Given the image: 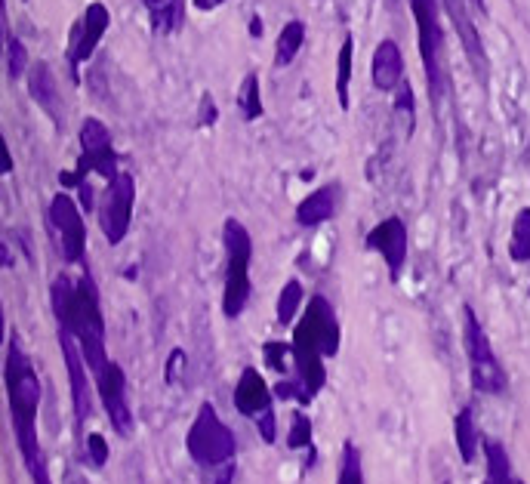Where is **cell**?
Returning a JSON list of instances; mask_svg holds the SVG:
<instances>
[{
    "label": "cell",
    "instance_id": "8d00e7d4",
    "mask_svg": "<svg viewBox=\"0 0 530 484\" xmlns=\"http://www.w3.org/2000/svg\"><path fill=\"white\" fill-rule=\"evenodd\" d=\"M195 7H198V10H213L216 4H213V0H195Z\"/></svg>",
    "mask_w": 530,
    "mask_h": 484
},
{
    "label": "cell",
    "instance_id": "7402d4cb",
    "mask_svg": "<svg viewBox=\"0 0 530 484\" xmlns=\"http://www.w3.org/2000/svg\"><path fill=\"white\" fill-rule=\"evenodd\" d=\"M484 463H487V475L484 484H518L512 478V463L509 454L500 441H484Z\"/></svg>",
    "mask_w": 530,
    "mask_h": 484
},
{
    "label": "cell",
    "instance_id": "8992f818",
    "mask_svg": "<svg viewBox=\"0 0 530 484\" xmlns=\"http://www.w3.org/2000/svg\"><path fill=\"white\" fill-rule=\"evenodd\" d=\"M410 13H413V22H416V47H420L426 84H429V99H432V105H438L444 90H447L441 0H410Z\"/></svg>",
    "mask_w": 530,
    "mask_h": 484
},
{
    "label": "cell",
    "instance_id": "7a4b0ae2",
    "mask_svg": "<svg viewBox=\"0 0 530 484\" xmlns=\"http://www.w3.org/2000/svg\"><path fill=\"white\" fill-rule=\"evenodd\" d=\"M4 383H7V407H10V429L16 448L25 460V469L47 466L41 438H37V411H41V380L31 358L25 355L19 333H10L7 361H4Z\"/></svg>",
    "mask_w": 530,
    "mask_h": 484
},
{
    "label": "cell",
    "instance_id": "9a60e30c",
    "mask_svg": "<svg viewBox=\"0 0 530 484\" xmlns=\"http://www.w3.org/2000/svg\"><path fill=\"white\" fill-rule=\"evenodd\" d=\"M444 10L453 22V31L460 34V41H463V50H466V59L472 65V71L478 74V81L487 84V71H490V59H487V50H484V41H481V34L472 22V13L466 10L463 0H444Z\"/></svg>",
    "mask_w": 530,
    "mask_h": 484
},
{
    "label": "cell",
    "instance_id": "f546056e",
    "mask_svg": "<svg viewBox=\"0 0 530 484\" xmlns=\"http://www.w3.org/2000/svg\"><path fill=\"white\" fill-rule=\"evenodd\" d=\"M4 41H7V47H4V56H7V74H10V81H19L22 74L28 71V50L22 47V41L19 37L7 28V34H4Z\"/></svg>",
    "mask_w": 530,
    "mask_h": 484
},
{
    "label": "cell",
    "instance_id": "83f0119b",
    "mask_svg": "<svg viewBox=\"0 0 530 484\" xmlns=\"http://www.w3.org/2000/svg\"><path fill=\"white\" fill-rule=\"evenodd\" d=\"M336 484H364V469H361V451L352 441L343 444V454H339V475Z\"/></svg>",
    "mask_w": 530,
    "mask_h": 484
},
{
    "label": "cell",
    "instance_id": "cb8c5ba5",
    "mask_svg": "<svg viewBox=\"0 0 530 484\" xmlns=\"http://www.w3.org/2000/svg\"><path fill=\"white\" fill-rule=\"evenodd\" d=\"M478 426H475V411L466 404L463 411L457 414V451L463 463H472L478 454Z\"/></svg>",
    "mask_w": 530,
    "mask_h": 484
},
{
    "label": "cell",
    "instance_id": "ffe728a7",
    "mask_svg": "<svg viewBox=\"0 0 530 484\" xmlns=\"http://www.w3.org/2000/svg\"><path fill=\"white\" fill-rule=\"evenodd\" d=\"M148 10V25L155 34H176L185 22V0H142Z\"/></svg>",
    "mask_w": 530,
    "mask_h": 484
},
{
    "label": "cell",
    "instance_id": "f1b7e54d",
    "mask_svg": "<svg viewBox=\"0 0 530 484\" xmlns=\"http://www.w3.org/2000/svg\"><path fill=\"white\" fill-rule=\"evenodd\" d=\"M287 448L290 451H309V466H315V448H312V420L306 414H296L290 435H287Z\"/></svg>",
    "mask_w": 530,
    "mask_h": 484
},
{
    "label": "cell",
    "instance_id": "8fae6325",
    "mask_svg": "<svg viewBox=\"0 0 530 484\" xmlns=\"http://www.w3.org/2000/svg\"><path fill=\"white\" fill-rule=\"evenodd\" d=\"M108 25H111V10L102 4V0H93V4L84 10L81 22H74L71 37H68V50H65V62H68V71H71L74 84L81 81L78 78V68L87 59H93V53H96L99 41L105 37Z\"/></svg>",
    "mask_w": 530,
    "mask_h": 484
},
{
    "label": "cell",
    "instance_id": "836d02e7",
    "mask_svg": "<svg viewBox=\"0 0 530 484\" xmlns=\"http://www.w3.org/2000/svg\"><path fill=\"white\" fill-rule=\"evenodd\" d=\"M256 426H259V435L265 444H275V435H278V417H275V407L272 411H265L256 417Z\"/></svg>",
    "mask_w": 530,
    "mask_h": 484
},
{
    "label": "cell",
    "instance_id": "7c38bea8",
    "mask_svg": "<svg viewBox=\"0 0 530 484\" xmlns=\"http://www.w3.org/2000/svg\"><path fill=\"white\" fill-rule=\"evenodd\" d=\"M59 346H62V358H65V370H68V386H71V404H74V432H78V441L84 438V426L93 414V395H90V383H87V358L78 346V340L71 337L68 330H59Z\"/></svg>",
    "mask_w": 530,
    "mask_h": 484
},
{
    "label": "cell",
    "instance_id": "74e56055",
    "mask_svg": "<svg viewBox=\"0 0 530 484\" xmlns=\"http://www.w3.org/2000/svg\"><path fill=\"white\" fill-rule=\"evenodd\" d=\"M253 34H256V37H259V34H262V25H259V16H256V19H253Z\"/></svg>",
    "mask_w": 530,
    "mask_h": 484
},
{
    "label": "cell",
    "instance_id": "ab89813d",
    "mask_svg": "<svg viewBox=\"0 0 530 484\" xmlns=\"http://www.w3.org/2000/svg\"><path fill=\"white\" fill-rule=\"evenodd\" d=\"M518 484H524V481H518Z\"/></svg>",
    "mask_w": 530,
    "mask_h": 484
},
{
    "label": "cell",
    "instance_id": "4316f807",
    "mask_svg": "<svg viewBox=\"0 0 530 484\" xmlns=\"http://www.w3.org/2000/svg\"><path fill=\"white\" fill-rule=\"evenodd\" d=\"M302 296H306V287L299 281H287L281 296H278V324L281 327H290L293 318L299 315V306H302Z\"/></svg>",
    "mask_w": 530,
    "mask_h": 484
},
{
    "label": "cell",
    "instance_id": "30bf717a",
    "mask_svg": "<svg viewBox=\"0 0 530 484\" xmlns=\"http://www.w3.org/2000/svg\"><path fill=\"white\" fill-rule=\"evenodd\" d=\"M47 222L50 232L59 238V250L68 266H84L87 259V226H84V213L74 204L68 192H56L50 207H47Z\"/></svg>",
    "mask_w": 530,
    "mask_h": 484
},
{
    "label": "cell",
    "instance_id": "f35d334b",
    "mask_svg": "<svg viewBox=\"0 0 530 484\" xmlns=\"http://www.w3.org/2000/svg\"><path fill=\"white\" fill-rule=\"evenodd\" d=\"M213 4H216V7H219V4H225V0H213Z\"/></svg>",
    "mask_w": 530,
    "mask_h": 484
},
{
    "label": "cell",
    "instance_id": "277c9868",
    "mask_svg": "<svg viewBox=\"0 0 530 484\" xmlns=\"http://www.w3.org/2000/svg\"><path fill=\"white\" fill-rule=\"evenodd\" d=\"M222 244H225V287H222V315L235 321L244 315L253 281H250V263H253V238L244 229L241 219H225L222 226Z\"/></svg>",
    "mask_w": 530,
    "mask_h": 484
},
{
    "label": "cell",
    "instance_id": "d6a6232c",
    "mask_svg": "<svg viewBox=\"0 0 530 484\" xmlns=\"http://www.w3.org/2000/svg\"><path fill=\"white\" fill-rule=\"evenodd\" d=\"M395 111H404V115H407V127L413 130V118H416V99H413V90H410V84H407V81L401 84V93H398V99H395Z\"/></svg>",
    "mask_w": 530,
    "mask_h": 484
},
{
    "label": "cell",
    "instance_id": "d590c367",
    "mask_svg": "<svg viewBox=\"0 0 530 484\" xmlns=\"http://www.w3.org/2000/svg\"><path fill=\"white\" fill-rule=\"evenodd\" d=\"M4 173H13V155H10V145L4 142Z\"/></svg>",
    "mask_w": 530,
    "mask_h": 484
},
{
    "label": "cell",
    "instance_id": "2e32d148",
    "mask_svg": "<svg viewBox=\"0 0 530 484\" xmlns=\"http://www.w3.org/2000/svg\"><path fill=\"white\" fill-rule=\"evenodd\" d=\"M370 81L380 93H395L404 84V56L392 37H386V41H380V47H376L373 62H370Z\"/></svg>",
    "mask_w": 530,
    "mask_h": 484
},
{
    "label": "cell",
    "instance_id": "1f68e13d",
    "mask_svg": "<svg viewBox=\"0 0 530 484\" xmlns=\"http://www.w3.org/2000/svg\"><path fill=\"white\" fill-rule=\"evenodd\" d=\"M262 355H265V364H269L272 370H278V374H284V370H287V355H293V349H290V343L272 340V343H265Z\"/></svg>",
    "mask_w": 530,
    "mask_h": 484
},
{
    "label": "cell",
    "instance_id": "e0dca14e",
    "mask_svg": "<svg viewBox=\"0 0 530 484\" xmlns=\"http://www.w3.org/2000/svg\"><path fill=\"white\" fill-rule=\"evenodd\" d=\"M272 401H275V395H272L269 383L262 380L259 370L256 367H244L241 370V380L235 386V407H238V414L256 420L259 414L272 411V407H275Z\"/></svg>",
    "mask_w": 530,
    "mask_h": 484
},
{
    "label": "cell",
    "instance_id": "9c48e42d",
    "mask_svg": "<svg viewBox=\"0 0 530 484\" xmlns=\"http://www.w3.org/2000/svg\"><path fill=\"white\" fill-rule=\"evenodd\" d=\"M133 207H136V179H133V173L121 170L105 185L102 201L96 204L99 229L111 247H118L127 238L130 222H133Z\"/></svg>",
    "mask_w": 530,
    "mask_h": 484
},
{
    "label": "cell",
    "instance_id": "52a82bcc",
    "mask_svg": "<svg viewBox=\"0 0 530 484\" xmlns=\"http://www.w3.org/2000/svg\"><path fill=\"white\" fill-rule=\"evenodd\" d=\"M466 321H463V340H466V355H469V380L472 389L481 395H503L509 380H506V370L490 346L487 333L478 321V315L472 312V306L463 309Z\"/></svg>",
    "mask_w": 530,
    "mask_h": 484
},
{
    "label": "cell",
    "instance_id": "60d3db41",
    "mask_svg": "<svg viewBox=\"0 0 530 484\" xmlns=\"http://www.w3.org/2000/svg\"><path fill=\"white\" fill-rule=\"evenodd\" d=\"M444 484H450V481H444Z\"/></svg>",
    "mask_w": 530,
    "mask_h": 484
},
{
    "label": "cell",
    "instance_id": "4fadbf2b",
    "mask_svg": "<svg viewBox=\"0 0 530 484\" xmlns=\"http://www.w3.org/2000/svg\"><path fill=\"white\" fill-rule=\"evenodd\" d=\"M367 250H376L386 259V269H389V281L398 284L401 272L407 266V226L401 216H389L383 222H376V226L367 232L364 238Z\"/></svg>",
    "mask_w": 530,
    "mask_h": 484
},
{
    "label": "cell",
    "instance_id": "44dd1931",
    "mask_svg": "<svg viewBox=\"0 0 530 484\" xmlns=\"http://www.w3.org/2000/svg\"><path fill=\"white\" fill-rule=\"evenodd\" d=\"M302 44H306V22H302V19H290L281 28L278 41H275V68H287L299 56Z\"/></svg>",
    "mask_w": 530,
    "mask_h": 484
},
{
    "label": "cell",
    "instance_id": "5bb4252c",
    "mask_svg": "<svg viewBox=\"0 0 530 484\" xmlns=\"http://www.w3.org/2000/svg\"><path fill=\"white\" fill-rule=\"evenodd\" d=\"M96 386L102 395V407L108 414V423L121 438H127L133 432V414L127 404V374L118 361H108V367L102 374H96Z\"/></svg>",
    "mask_w": 530,
    "mask_h": 484
},
{
    "label": "cell",
    "instance_id": "6da1fadb",
    "mask_svg": "<svg viewBox=\"0 0 530 484\" xmlns=\"http://www.w3.org/2000/svg\"><path fill=\"white\" fill-rule=\"evenodd\" d=\"M50 306L59 330H68L78 340L87 367L93 374H102L111 358L105 352V318L93 278L81 275L78 281H71L68 275H59L50 284Z\"/></svg>",
    "mask_w": 530,
    "mask_h": 484
},
{
    "label": "cell",
    "instance_id": "d6986e66",
    "mask_svg": "<svg viewBox=\"0 0 530 484\" xmlns=\"http://www.w3.org/2000/svg\"><path fill=\"white\" fill-rule=\"evenodd\" d=\"M28 93L56 121V127H62V99H59L56 78H53V71H50L47 62H34L28 68Z\"/></svg>",
    "mask_w": 530,
    "mask_h": 484
},
{
    "label": "cell",
    "instance_id": "e575fe53",
    "mask_svg": "<svg viewBox=\"0 0 530 484\" xmlns=\"http://www.w3.org/2000/svg\"><path fill=\"white\" fill-rule=\"evenodd\" d=\"M201 105H204V108H201V124H204V127L216 124V118H219V115H216V105H213V96H210V93H204Z\"/></svg>",
    "mask_w": 530,
    "mask_h": 484
},
{
    "label": "cell",
    "instance_id": "d4e9b609",
    "mask_svg": "<svg viewBox=\"0 0 530 484\" xmlns=\"http://www.w3.org/2000/svg\"><path fill=\"white\" fill-rule=\"evenodd\" d=\"M509 256H512V263H530V207H521L515 213Z\"/></svg>",
    "mask_w": 530,
    "mask_h": 484
},
{
    "label": "cell",
    "instance_id": "484cf974",
    "mask_svg": "<svg viewBox=\"0 0 530 484\" xmlns=\"http://www.w3.org/2000/svg\"><path fill=\"white\" fill-rule=\"evenodd\" d=\"M238 108L244 121H259L265 115V105H262V96H259V74L250 71L247 78L241 81V90H238Z\"/></svg>",
    "mask_w": 530,
    "mask_h": 484
},
{
    "label": "cell",
    "instance_id": "3957f363",
    "mask_svg": "<svg viewBox=\"0 0 530 484\" xmlns=\"http://www.w3.org/2000/svg\"><path fill=\"white\" fill-rule=\"evenodd\" d=\"M339 343H343V330H339L336 312L330 300H324L318 293L309 300L299 324L293 327V343H290L296 380L306 386L309 398H315L324 389L327 383L324 358H333L339 352Z\"/></svg>",
    "mask_w": 530,
    "mask_h": 484
},
{
    "label": "cell",
    "instance_id": "5b68a950",
    "mask_svg": "<svg viewBox=\"0 0 530 484\" xmlns=\"http://www.w3.org/2000/svg\"><path fill=\"white\" fill-rule=\"evenodd\" d=\"M185 451H188V457H192L201 469H225V466H232V460L238 454L235 432L222 423V417L216 414V407L210 401H204L198 407L195 423L188 426Z\"/></svg>",
    "mask_w": 530,
    "mask_h": 484
},
{
    "label": "cell",
    "instance_id": "ac0fdd59",
    "mask_svg": "<svg viewBox=\"0 0 530 484\" xmlns=\"http://www.w3.org/2000/svg\"><path fill=\"white\" fill-rule=\"evenodd\" d=\"M336 207H339V185L330 182L324 189H315L312 195H306L296 207V222L302 229H315V226H324L336 216Z\"/></svg>",
    "mask_w": 530,
    "mask_h": 484
},
{
    "label": "cell",
    "instance_id": "ba28073f",
    "mask_svg": "<svg viewBox=\"0 0 530 484\" xmlns=\"http://www.w3.org/2000/svg\"><path fill=\"white\" fill-rule=\"evenodd\" d=\"M118 164H121V155L115 152V142H111L108 127L99 118H87L81 124V158H78V167H74L78 173H59V182L62 185H78L81 189L90 173L111 182L121 173Z\"/></svg>",
    "mask_w": 530,
    "mask_h": 484
},
{
    "label": "cell",
    "instance_id": "603a6c76",
    "mask_svg": "<svg viewBox=\"0 0 530 484\" xmlns=\"http://www.w3.org/2000/svg\"><path fill=\"white\" fill-rule=\"evenodd\" d=\"M352 59H355V37L352 31L343 37V47H339L336 56V99L339 108L349 111V81H352Z\"/></svg>",
    "mask_w": 530,
    "mask_h": 484
},
{
    "label": "cell",
    "instance_id": "4dcf8cb0",
    "mask_svg": "<svg viewBox=\"0 0 530 484\" xmlns=\"http://www.w3.org/2000/svg\"><path fill=\"white\" fill-rule=\"evenodd\" d=\"M84 448H87V460H90L93 469H102V466L108 463V457H111L108 441H105V435H99V432H90V435H87Z\"/></svg>",
    "mask_w": 530,
    "mask_h": 484
}]
</instances>
